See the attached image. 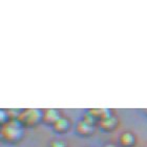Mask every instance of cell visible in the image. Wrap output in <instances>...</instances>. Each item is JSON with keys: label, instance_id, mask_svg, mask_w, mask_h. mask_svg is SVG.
<instances>
[{"label": "cell", "instance_id": "30bf717a", "mask_svg": "<svg viewBox=\"0 0 147 147\" xmlns=\"http://www.w3.org/2000/svg\"><path fill=\"white\" fill-rule=\"evenodd\" d=\"M82 120H84L85 122L89 123V124H92V125H95V123L98 122V121H97V120L95 119V117L92 116V115L90 113H89L88 110H87V111H86V113H84V115H83Z\"/></svg>", "mask_w": 147, "mask_h": 147}, {"label": "cell", "instance_id": "8fae6325", "mask_svg": "<svg viewBox=\"0 0 147 147\" xmlns=\"http://www.w3.org/2000/svg\"><path fill=\"white\" fill-rule=\"evenodd\" d=\"M51 147H67V144L63 140H54L51 143Z\"/></svg>", "mask_w": 147, "mask_h": 147}, {"label": "cell", "instance_id": "7c38bea8", "mask_svg": "<svg viewBox=\"0 0 147 147\" xmlns=\"http://www.w3.org/2000/svg\"><path fill=\"white\" fill-rule=\"evenodd\" d=\"M104 147H118V146H116L115 144H111V143H109V144L104 145Z\"/></svg>", "mask_w": 147, "mask_h": 147}, {"label": "cell", "instance_id": "277c9868", "mask_svg": "<svg viewBox=\"0 0 147 147\" xmlns=\"http://www.w3.org/2000/svg\"><path fill=\"white\" fill-rule=\"evenodd\" d=\"M76 131L78 135L82 136V137H88V136L92 135L95 131V125L89 124V123L85 122L84 120L81 119L77 123Z\"/></svg>", "mask_w": 147, "mask_h": 147}, {"label": "cell", "instance_id": "9c48e42d", "mask_svg": "<svg viewBox=\"0 0 147 147\" xmlns=\"http://www.w3.org/2000/svg\"><path fill=\"white\" fill-rule=\"evenodd\" d=\"M9 121H11V118H9L7 110L5 109L0 110V123H1V126L5 125L6 123H9Z\"/></svg>", "mask_w": 147, "mask_h": 147}, {"label": "cell", "instance_id": "3957f363", "mask_svg": "<svg viewBox=\"0 0 147 147\" xmlns=\"http://www.w3.org/2000/svg\"><path fill=\"white\" fill-rule=\"evenodd\" d=\"M60 111L56 108H49V109L44 110V115H43V123L46 125L52 126L61 118Z\"/></svg>", "mask_w": 147, "mask_h": 147}, {"label": "cell", "instance_id": "5b68a950", "mask_svg": "<svg viewBox=\"0 0 147 147\" xmlns=\"http://www.w3.org/2000/svg\"><path fill=\"white\" fill-rule=\"evenodd\" d=\"M98 124L101 130L109 132V131H113V129L118 126V119L115 116H111L109 118H106V119L100 120L98 122Z\"/></svg>", "mask_w": 147, "mask_h": 147}, {"label": "cell", "instance_id": "6da1fadb", "mask_svg": "<svg viewBox=\"0 0 147 147\" xmlns=\"http://www.w3.org/2000/svg\"><path fill=\"white\" fill-rule=\"evenodd\" d=\"M24 135V127L18 120H11L1 127V138L9 144L18 143Z\"/></svg>", "mask_w": 147, "mask_h": 147}, {"label": "cell", "instance_id": "52a82bcc", "mask_svg": "<svg viewBox=\"0 0 147 147\" xmlns=\"http://www.w3.org/2000/svg\"><path fill=\"white\" fill-rule=\"evenodd\" d=\"M119 143L122 147H134L136 144V137L130 131H125L121 134L119 138Z\"/></svg>", "mask_w": 147, "mask_h": 147}, {"label": "cell", "instance_id": "8992f818", "mask_svg": "<svg viewBox=\"0 0 147 147\" xmlns=\"http://www.w3.org/2000/svg\"><path fill=\"white\" fill-rule=\"evenodd\" d=\"M71 128V122L67 118L61 117L57 122L53 125V129L55 130L57 134H66Z\"/></svg>", "mask_w": 147, "mask_h": 147}, {"label": "cell", "instance_id": "ba28073f", "mask_svg": "<svg viewBox=\"0 0 147 147\" xmlns=\"http://www.w3.org/2000/svg\"><path fill=\"white\" fill-rule=\"evenodd\" d=\"M88 111L95 117V119L98 122L100 120L106 119V118L113 116L109 108H92V109H88Z\"/></svg>", "mask_w": 147, "mask_h": 147}, {"label": "cell", "instance_id": "7a4b0ae2", "mask_svg": "<svg viewBox=\"0 0 147 147\" xmlns=\"http://www.w3.org/2000/svg\"><path fill=\"white\" fill-rule=\"evenodd\" d=\"M44 111L38 108H28L23 109L19 117L18 121L23 127H36L41 122H43Z\"/></svg>", "mask_w": 147, "mask_h": 147}]
</instances>
